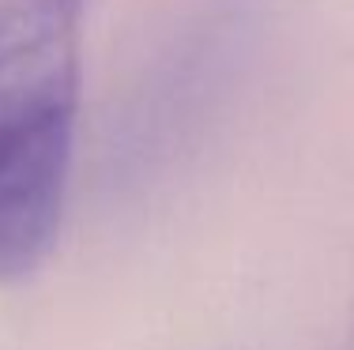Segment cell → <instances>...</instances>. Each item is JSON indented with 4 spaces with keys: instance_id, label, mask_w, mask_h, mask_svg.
<instances>
[{
    "instance_id": "6da1fadb",
    "label": "cell",
    "mask_w": 354,
    "mask_h": 350,
    "mask_svg": "<svg viewBox=\"0 0 354 350\" xmlns=\"http://www.w3.org/2000/svg\"><path fill=\"white\" fill-rule=\"evenodd\" d=\"M87 0H0V282L41 268L64 219Z\"/></svg>"
}]
</instances>
